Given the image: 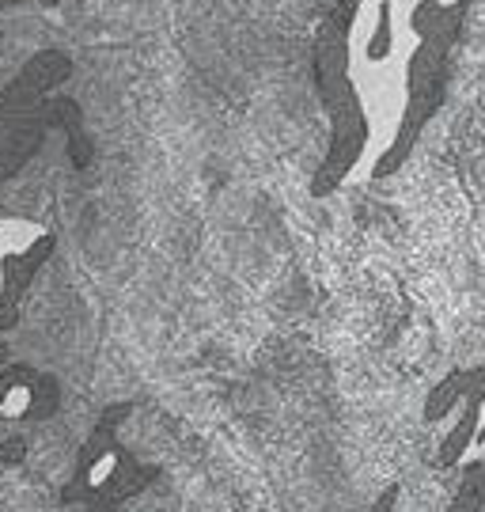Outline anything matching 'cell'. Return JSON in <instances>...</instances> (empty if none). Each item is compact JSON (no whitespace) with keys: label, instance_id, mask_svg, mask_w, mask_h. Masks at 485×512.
<instances>
[{"label":"cell","instance_id":"6da1fadb","mask_svg":"<svg viewBox=\"0 0 485 512\" xmlns=\"http://www.w3.org/2000/svg\"><path fill=\"white\" fill-rule=\"evenodd\" d=\"M364 0H334L323 12L311 42V69H315V92L326 114V152L315 175L311 194L330 198L338 194L357 167L379 152V133L372 122V110L364 99V84L353 65V27Z\"/></svg>","mask_w":485,"mask_h":512},{"label":"cell","instance_id":"7a4b0ae2","mask_svg":"<svg viewBox=\"0 0 485 512\" xmlns=\"http://www.w3.org/2000/svg\"><path fill=\"white\" fill-rule=\"evenodd\" d=\"M478 0H414L406 31L410 46L402 50V88H398V122L391 141L372 160V179H391L414 156L417 141L448 99L451 65L467 31V16Z\"/></svg>","mask_w":485,"mask_h":512},{"label":"cell","instance_id":"3957f363","mask_svg":"<svg viewBox=\"0 0 485 512\" xmlns=\"http://www.w3.org/2000/svg\"><path fill=\"white\" fill-rule=\"evenodd\" d=\"M69 76L72 57L65 50H38L8 80L0 95V194L35 160L54 129V95L69 84Z\"/></svg>","mask_w":485,"mask_h":512},{"label":"cell","instance_id":"277c9868","mask_svg":"<svg viewBox=\"0 0 485 512\" xmlns=\"http://www.w3.org/2000/svg\"><path fill=\"white\" fill-rule=\"evenodd\" d=\"M129 403H114L103 410V418L95 421L91 437L84 440L80 456H76V471L61 490L65 505H88V501H114L122 505L129 497L144 494L156 482V467L141 463L118 440V425L129 418Z\"/></svg>","mask_w":485,"mask_h":512},{"label":"cell","instance_id":"5b68a950","mask_svg":"<svg viewBox=\"0 0 485 512\" xmlns=\"http://www.w3.org/2000/svg\"><path fill=\"white\" fill-rule=\"evenodd\" d=\"M425 421L448 425L436 448L440 467H485V357L478 365L455 368L432 387Z\"/></svg>","mask_w":485,"mask_h":512},{"label":"cell","instance_id":"8992f818","mask_svg":"<svg viewBox=\"0 0 485 512\" xmlns=\"http://www.w3.org/2000/svg\"><path fill=\"white\" fill-rule=\"evenodd\" d=\"M54 228L31 217H0V334L19 323L23 296L54 258Z\"/></svg>","mask_w":485,"mask_h":512},{"label":"cell","instance_id":"52a82bcc","mask_svg":"<svg viewBox=\"0 0 485 512\" xmlns=\"http://www.w3.org/2000/svg\"><path fill=\"white\" fill-rule=\"evenodd\" d=\"M61 406V384L31 365L0 368V421H46Z\"/></svg>","mask_w":485,"mask_h":512},{"label":"cell","instance_id":"ba28073f","mask_svg":"<svg viewBox=\"0 0 485 512\" xmlns=\"http://www.w3.org/2000/svg\"><path fill=\"white\" fill-rule=\"evenodd\" d=\"M444 512H485V467H463L459 490Z\"/></svg>","mask_w":485,"mask_h":512},{"label":"cell","instance_id":"9c48e42d","mask_svg":"<svg viewBox=\"0 0 485 512\" xmlns=\"http://www.w3.org/2000/svg\"><path fill=\"white\" fill-rule=\"evenodd\" d=\"M23 459H27V440L23 437L0 440V463H4V467H19Z\"/></svg>","mask_w":485,"mask_h":512},{"label":"cell","instance_id":"30bf717a","mask_svg":"<svg viewBox=\"0 0 485 512\" xmlns=\"http://www.w3.org/2000/svg\"><path fill=\"white\" fill-rule=\"evenodd\" d=\"M395 501H398V486H391L387 494L379 497V501H372V505H368L364 512H395Z\"/></svg>","mask_w":485,"mask_h":512},{"label":"cell","instance_id":"8fae6325","mask_svg":"<svg viewBox=\"0 0 485 512\" xmlns=\"http://www.w3.org/2000/svg\"><path fill=\"white\" fill-rule=\"evenodd\" d=\"M84 509L88 512H118V505H114V501H88Z\"/></svg>","mask_w":485,"mask_h":512},{"label":"cell","instance_id":"7c38bea8","mask_svg":"<svg viewBox=\"0 0 485 512\" xmlns=\"http://www.w3.org/2000/svg\"><path fill=\"white\" fill-rule=\"evenodd\" d=\"M12 4H19V0H0V8H12Z\"/></svg>","mask_w":485,"mask_h":512},{"label":"cell","instance_id":"4fadbf2b","mask_svg":"<svg viewBox=\"0 0 485 512\" xmlns=\"http://www.w3.org/2000/svg\"><path fill=\"white\" fill-rule=\"evenodd\" d=\"M42 4H46V8H54V4H61V0H42Z\"/></svg>","mask_w":485,"mask_h":512},{"label":"cell","instance_id":"5bb4252c","mask_svg":"<svg viewBox=\"0 0 485 512\" xmlns=\"http://www.w3.org/2000/svg\"><path fill=\"white\" fill-rule=\"evenodd\" d=\"M4 357H8V349H4V346H0V361H4Z\"/></svg>","mask_w":485,"mask_h":512}]
</instances>
